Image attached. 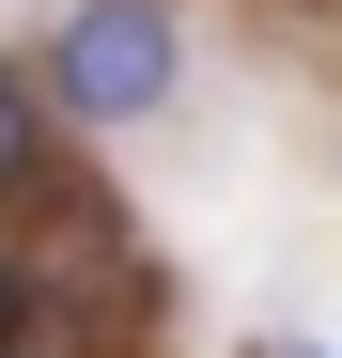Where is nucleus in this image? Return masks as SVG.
<instances>
[{"mask_svg": "<svg viewBox=\"0 0 342 358\" xmlns=\"http://www.w3.org/2000/svg\"><path fill=\"white\" fill-rule=\"evenodd\" d=\"M16 171H31V78L0 63V187H16Z\"/></svg>", "mask_w": 342, "mask_h": 358, "instance_id": "2", "label": "nucleus"}, {"mask_svg": "<svg viewBox=\"0 0 342 358\" xmlns=\"http://www.w3.org/2000/svg\"><path fill=\"white\" fill-rule=\"evenodd\" d=\"M16 327H31V296H16V265H0V358H16Z\"/></svg>", "mask_w": 342, "mask_h": 358, "instance_id": "3", "label": "nucleus"}, {"mask_svg": "<svg viewBox=\"0 0 342 358\" xmlns=\"http://www.w3.org/2000/svg\"><path fill=\"white\" fill-rule=\"evenodd\" d=\"M47 94H63V125H140V109L187 94V31H171V0H63V31H47Z\"/></svg>", "mask_w": 342, "mask_h": 358, "instance_id": "1", "label": "nucleus"}]
</instances>
